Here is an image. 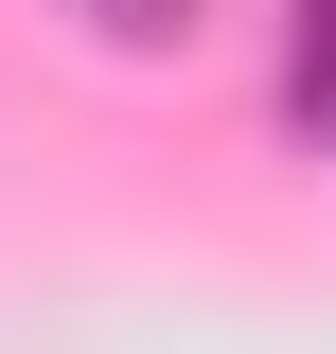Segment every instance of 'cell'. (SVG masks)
Returning a JSON list of instances; mask_svg holds the SVG:
<instances>
[{
    "label": "cell",
    "mask_w": 336,
    "mask_h": 354,
    "mask_svg": "<svg viewBox=\"0 0 336 354\" xmlns=\"http://www.w3.org/2000/svg\"><path fill=\"white\" fill-rule=\"evenodd\" d=\"M283 124L336 142V0H283Z\"/></svg>",
    "instance_id": "6da1fadb"
},
{
    "label": "cell",
    "mask_w": 336,
    "mask_h": 354,
    "mask_svg": "<svg viewBox=\"0 0 336 354\" xmlns=\"http://www.w3.org/2000/svg\"><path fill=\"white\" fill-rule=\"evenodd\" d=\"M88 36H124V53H160V36H195V0H71Z\"/></svg>",
    "instance_id": "7a4b0ae2"
}]
</instances>
